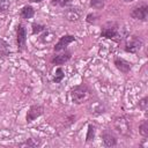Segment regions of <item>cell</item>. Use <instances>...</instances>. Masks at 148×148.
Listing matches in <instances>:
<instances>
[{
  "label": "cell",
  "mask_w": 148,
  "mask_h": 148,
  "mask_svg": "<svg viewBox=\"0 0 148 148\" xmlns=\"http://www.w3.org/2000/svg\"><path fill=\"white\" fill-rule=\"evenodd\" d=\"M9 6H10V2L8 0H0V13L8 10Z\"/></svg>",
  "instance_id": "484cf974"
},
{
  "label": "cell",
  "mask_w": 148,
  "mask_h": 148,
  "mask_svg": "<svg viewBox=\"0 0 148 148\" xmlns=\"http://www.w3.org/2000/svg\"><path fill=\"white\" fill-rule=\"evenodd\" d=\"M16 44L18 52H23L27 46V28L24 24L18 23L16 27Z\"/></svg>",
  "instance_id": "7a4b0ae2"
},
{
  "label": "cell",
  "mask_w": 148,
  "mask_h": 148,
  "mask_svg": "<svg viewBox=\"0 0 148 148\" xmlns=\"http://www.w3.org/2000/svg\"><path fill=\"white\" fill-rule=\"evenodd\" d=\"M91 95H92V92L86 83L75 86L71 90V98H72L73 103H75V104H81V103L90 99Z\"/></svg>",
  "instance_id": "6da1fadb"
},
{
  "label": "cell",
  "mask_w": 148,
  "mask_h": 148,
  "mask_svg": "<svg viewBox=\"0 0 148 148\" xmlns=\"http://www.w3.org/2000/svg\"><path fill=\"white\" fill-rule=\"evenodd\" d=\"M43 0H29V2H31V3H39V2H42Z\"/></svg>",
  "instance_id": "4316f807"
},
{
  "label": "cell",
  "mask_w": 148,
  "mask_h": 148,
  "mask_svg": "<svg viewBox=\"0 0 148 148\" xmlns=\"http://www.w3.org/2000/svg\"><path fill=\"white\" fill-rule=\"evenodd\" d=\"M130 15H131V17H133L135 20L146 22L148 18V5L146 2H143L139 6H135L134 8H132Z\"/></svg>",
  "instance_id": "5b68a950"
},
{
  "label": "cell",
  "mask_w": 148,
  "mask_h": 148,
  "mask_svg": "<svg viewBox=\"0 0 148 148\" xmlns=\"http://www.w3.org/2000/svg\"><path fill=\"white\" fill-rule=\"evenodd\" d=\"M20 15H21L22 18L29 20V18H31V17L35 15V9H34V7H31L30 5H25V6L22 7Z\"/></svg>",
  "instance_id": "5bb4252c"
},
{
  "label": "cell",
  "mask_w": 148,
  "mask_h": 148,
  "mask_svg": "<svg viewBox=\"0 0 148 148\" xmlns=\"http://www.w3.org/2000/svg\"><path fill=\"white\" fill-rule=\"evenodd\" d=\"M143 45V39L140 37V36H131L127 40H126V44H125V51L126 52H130V53H136Z\"/></svg>",
  "instance_id": "277c9868"
},
{
  "label": "cell",
  "mask_w": 148,
  "mask_h": 148,
  "mask_svg": "<svg viewBox=\"0 0 148 148\" xmlns=\"http://www.w3.org/2000/svg\"><path fill=\"white\" fill-rule=\"evenodd\" d=\"M98 18H99V15L96 14V13H89V14L86 16V21H87V23H89V24L95 23Z\"/></svg>",
  "instance_id": "cb8c5ba5"
},
{
  "label": "cell",
  "mask_w": 148,
  "mask_h": 148,
  "mask_svg": "<svg viewBox=\"0 0 148 148\" xmlns=\"http://www.w3.org/2000/svg\"><path fill=\"white\" fill-rule=\"evenodd\" d=\"M139 109L142 110V111H146L147 108H148V96H143L140 101H139Z\"/></svg>",
  "instance_id": "d4e9b609"
},
{
  "label": "cell",
  "mask_w": 148,
  "mask_h": 148,
  "mask_svg": "<svg viewBox=\"0 0 148 148\" xmlns=\"http://www.w3.org/2000/svg\"><path fill=\"white\" fill-rule=\"evenodd\" d=\"M40 143H42V141H40L39 139L29 138V139H27L25 141L18 143L17 146H18V147H31V148H34V147H38V146H40Z\"/></svg>",
  "instance_id": "2e32d148"
},
{
  "label": "cell",
  "mask_w": 148,
  "mask_h": 148,
  "mask_svg": "<svg viewBox=\"0 0 148 148\" xmlns=\"http://www.w3.org/2000/svg\"><path fill=\"white\" fill-rule=\"evenodd\" d=\"M113 64H114L116 68H117L118 71H120L121 73H124V74H127V73H130V71L132 69V64H131L130 61L125 60L124 58H120V57H117V58H114V60H113Z\"/></svg>",
  "instance_id": "30bf717a"
},
{
  "label": "cell",
  "mask_w": 148,
  "mask_h": 148,
  "mask_svg": "<svg viewBox=\"0 0 148 148\" xmlns=\"http://www.w3.org/2000/svg\"><path fill=\"white\" fill-rule=\"evenodd\" d=\"M89 5H90V7H92L95 9H102L104 7L105 2H104V0H90Z\"/></svg>",
  "instance_id": "7402d4cb"
},
{
  "label": "cell",
  "mask_w": 148,
  "mask_h": 148,
  "mask_svg": "<svg viewBox=\"0 0 148 148\" xmlns=\"http://www.w3.org/2000/svg\"><path fill=\"white\" fill-rule=\"evenodd\" d=\"M64 15H65V18L67 21H69V22H77L81 18V16H82V12H81V9H79L76 7H71V8L65 10Z\"/></svg>",
  "instance_id": "8fae6325"
},
{
  "label": "cell",
  "mask_w": 148,
  "mask_h": 148,
  "mask_svg": "<svg viewBox=\"0 0 148 148\" xmlns=\"http://www.w3.org/2000/svg\"><path fill=\"white\" fill-rule=\"evenodd\" d=\"M139 133H140L143 138H147V136H148V120H143V121L139 125Z\"/></svg>",
  "instance_id": "44dd1931"
},
{
  "label": "cell",
  "mask_w": 148,
  "mask_h": 148,
  "mask_svg": "<svg viewBox=\"0 0 148 148\" xmlns=\"http://www.w3.org/2000/svg\"><path fill=\"white\" fill-rule=\"evenodd\" d=\"M47 27L44 25V24H40V23H32L31 25V32L32 35H39L40 32H43Z\"/></svg>",
  "instance_id": "ffe728a7"
},
{
  "label": "cell",
  "mask_w": 148,
  "mask_h": 148,
  "mask_svg": "<svg viewBox=\"0 0 148 148\" xmlns=\"http://www.w3.org/2000/svg\"><path fill=\"white\" fill-rule=\"evenodd\" d=\"M65 77V72L62 69V67H58L56 69V73H54V76H53V82L54 83H60Z\"/></svg>",
  "instance_id": "ac0fdd59"
},
{
  "label": "cell",
  "mask_w": 148,
  "mask_h": 148,
  "mask_svg": "<svg viewBox=\"0 0 148 148\" xmlns=\"http://www.w3.org/2000/svg\"><path fill=\"white\" fill-rule=\"evenodd\" d=\"M89 110H90V112L94 113V114H101V113L104 112L105 108H104V105H103L101 102L96 101V102H91V103H90Z\"/></svg>",
  "instance_id": "9a60e30c"
},
{
  "label": "cell",
  "mask_w": 148,
  "mask_h": 148,
  "mask_svg": "<svg viewBox=\"0 0 148 148\" xmlns=\"http://www.w3.org/2000/svg\"><path fill=\"white\" fill-rule=\"evenodd\" d=\"M125 2H132V1H134V0H124Z\"/></svg>",
  "instance_id": "83f0119b"
},
{
  "label": "cell",
  "mask_w": 148,
  "mask_h": 148,
  "mask_svg": "<svg viewBox=\"0 0 148 148\" xmlns=\"http://www.w3.org/2000/svg\"><path fill=\"white\" fill-rule=\"evenodd\" d=\"M96 135V127L91 124L88 125V130H87V134H86V142H91L94 141Z\"/></svg>",
  "instance_id": "e0dca14e"
},
{
  "label": "cell",
  "mask_w": 148,
  "mask_h": 148,
  "mask_svg": "<svg viewBox=\"0 0 148 148\" xmlns=\"http://www.w3.org/2000/svg\"><path fill=\"white\" fill-rule=\"evenodd\" d=\"M54 38H56L54 32H53L52 30L47 29V28L43 31V34H42V35H40V37H39L40 42H42V43H44V44H50V43H52V42L54 40Z\"/></svg>",
  "instance_id": "4fadbf2b"
},
{
  "label": "cell",
  "mask_w": 148,
  "mask_h": 148,
  "mask_svg": "<svg viewBox=\"0 0 148 148\" xmlns=\"http://www.w3.org/2000/svg\"><path fill=\"white\" fill-rule=\"evenodd\" d=\"M71 58H72V52L66 49V50H62L61 53L54 54V56L51 58V62H52L53 65H64V64H66Z\"/></svg>",
  "instance_id": "9c48e42d"
},
{
  "label": "cell",
  "mask_w": 148,
  "mask_h": 148,
  "mask_svg": "<svg viewBox=\"0 0 148 148\" xmlns=\"http://www.w3.org/2000/svg\"><path fill=\"white\" fill-rule=\"evenodd\" d=\"M72 0H51V5L52 6H57V7H66L71 3Z\"/></svg>",
  "instance_id": "603a6c76"
},
{
  "label": "cell",
  "mask_w": 148,
  "mask_h": 148,
  "mask_svg": "<svg viewBox=\"0 0 148 148\" xmlns=\"http://www.w3.org/2000/svg\"><path fill=\"white\" fill-rule=\"evenodd\" d=\"M44 113V106L40 105V104H34L29 108L28 112H27V116H25V121L29 124V123H32L35 119H37L38 117H40L42 114Z\"/></svg>",
  "instance_id": "ba28073f"
},
{
  "label": "cell",
  "mask_w": 148,
  "mask_h": 148,
  "mask_svg": "<svg viewBox=\"0 0 148 148\" xmlns=\"http://www.w3.org/2000/svg\"><path fill=\"white\" fill-rule=\"evenodd\" d=\"M118 29L119 25L116 22H106L101 31V37L108 38V39H114L118 37Z\"/></svg>",
  "instance_id": "3957f363"
},
{
  "label": "cell",
  "mask_w": 148,
  "mask_h": 148,
  "mask_svg": "<svg viewBox=\"0 0 148 148\" xmlns=\"http://www.w3.org/2000/svg\"><path fill=\"white\" fill-rule=\"evenodd\" d=\"M9 53V45L6 40L0 38V57H6Z\"/></svg>",
  "instance_id": "d6986e66"
},
{
  "label": "cell",
  "mask_w": 148,
  "mask_h": 148,
  "mask_svg": "<svg viewBox=\"0 0 148 148\" xmlns=\"http://www.w3.org/2000/svg\"><path fill=\"white\" fill-rule=\"evenodd\" d=\"M73 42H75V36H74V35H69V34L62 35V36L59 38V40L56 43V45L53 46V51H54V52H60V51H62V50H66L67 46H68L71 43H73Z\"/></svg>",
  "instance_id": "52a82bcc"
},
{
  "label": "cell",
  "mask_w": 148,
  "mask_h": 148,
  "mask_svg": "<svg viewBox=\"0 0 148 148\" xmlns=\"http://www.w3.org/2000/svg\"><path fill=\"white\" fill-rule=\"evenodd\" d=\"M114 128L121 134V135H130L131 134V126H130V121L127 120L126 117L120 116L114 120Z\"/></svg>",
  "instance_id": "8992f818"
},
{
  "label": "cell",
  "mask_w": 148,
  "mask_h": 148,
  "mask_svg": "<svg viewBox=\"0 0 148 148\" xmlns=\"http://www.w3.org/2000/svg\"><path fill=\"white\" fill-rule=\"evenodd\" d=\"M102 140H103V143L104 146L106 147H114L117 146V138L109 131H104L102 133Z\"/></svg>",
  "instance_id": "7c38bea8"
}]
</instances>
